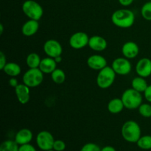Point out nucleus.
Listing matches in <instances>:
<instances>
[{"instance_id":"f257e3e1","label":"nucleus","mask_w":151,"mask_h":151,"mask_svg":"<svg viewBox=\"0 0 151 151\" xmlns=\"http://www.w3.org/2000/svg\"><path fill=\"white\" fill-rule=\"evenodd\" d=\"M111 22L115 26L119 28H130L135 22V15L129 9H119L112 13Z\"/></svg>"},{"instance_id":"f03ea898","label":"nucleus","mask_w":151,"mask_h":151,"mask_svg":"<svg viewBox=\"0 0 151 151\" xmlns=\"http://www.w3.org/2000/svg\"><path fill=\"white\" fill-rule=\"evenodd\" d=\"M121 134L124 139L130 143H137L142 137L139 125L134 120H128L122 125Z\"/></svg>"},{"instance_id":"7ed1b4c3","label":"nucleus","mask_w":151,"mask_h":151,"mask_svg":"<svg viewBox=\"0 0 151 151\" xmlns=\"http://www.w3.org/2000/svg\"><path fill=\"white\" fill-rule=\"evenodd\" d=\"M125 108L129 110H134L138 109L142 103V93L136 91L133 88L125 90L121 97Z\"/></svg>"},{"instance_id":"20e7f679","label":"nucleus","mask_w":151,"mask_h":151,"mask_svg":"<svg viewBox=\"0 0 151 151\" xmlns=\"http://www.w3.org/2000/svg\"><path fill=\"white\" fill-rule=\"evenodd\" d=\"M24 14L29 19L39 21L44 15L42 6L34 0H26L22 6Z\"/></svg>"},{"instance_id":"39448f33","label":"nucleus","mask_w":151,"mask_h":151,"mask_svg":"<svg viewBox=\"0 0 151 151\" xmlns=\"http://www.w3.org/2000/svg\"><path fill=\"white\" fill-rule=\"evenodd\" d=\"M116 72L111 66H106L99 71L97 76V85L102 89H106L111 86L116 79Z\"/></svg>"},{"instance_id":"423d86ee","label":"nucleus","mask_w":151,"mask_h":151,"mask_svg":"<svg viewBox=\"0 0 151 151\" xmlns=\"http://www.w3.org/2000/svg\"><path fill=\"white\" fill-rule=\"evenodd\" d=\"M23 83L29 88H35L42 83L44 81V73L39 68L29 69L22 77Z\"/></svg>"},{"instance_id":"0eeeda50","label":"nucleus","mask_w":151,"mask_h":151,"mask_svg":"<svg viewBox=\"0 0 151 151\" xmlns=\"http://www.w3.org/2000/svg\"><path fill=\"white\" fill-rule=\"evenodd\" d=\"M55 139L52 134L47 131H41L36 136V144L39 149L47 151L53 148Z\"/></svg>"},{"instance_id":"6e6552de","label":"nucleus","mask_w":151,"mask_h":151,"mask_svg":"<svg viewBox=\"0 0 151 151\" xmlns=\"http://www.w3.org/2000/svg\"><path fill=\"white\" fill-rule=\"evenodd\" d=\"M89 37L86 32H77L71 35L69 40V46L74 50H81L88 46Z\"/></svg>"},{"instance_id":"1a4fd4ad","label":"nucleus","mask_w":151,"mask_h":151,"mask_svg":"<svg viewBox=\"0 0 151 151\" xmlns=\"http://www.w3.org/2000/svg\"><path fill=\"white\" fill-rule=\"evenodd\" d=\"M43 50L48 57L52 58L60 56L63 52V47L61 44L55 39L47 40L43 46Z\"/></svg>"},{"instance_id":"9d476101","label":"nucleus","mask_w":151,"mask_h":151,"mask_svg":"<svg viewBox=\"0 0 151 151\" xmlns=\"http://www.w3.org/2000/svg\"><path fill=\"white\" fill-rule=\"evenodd\" d=\"M111 67L116 75H128L132 69L131 62L129 59L126 58H117L114 59L112 63Z\"/></svg>"},{"instance_id":"9b49d317","label":"nucleus","mask_w":151,"mask_h":151,"mask_svg":"<svg viewBox=\"0 0 151 151\" xmlns=\"http://www.w3.org/2000/svg\"><path fill=\"white\" fill-rule=\"evenodd\" d=\"M136 72L138 76L148 78L151 75V60L147 58L139 59L136 65Z\"/></svg>"},{"instance_id":"f8f14e48","label":"nucleus","mask_w":151,"mask_h":151,"mask_svg":"<svg viewBox=\"0 0 151 151\" xmlns=\"http://www.w3.org/2000/svg\"><path fill=\"white\" fill-rule=\"evenodd\" d=\"M107 60L100 55H92L87 59V65L93 70L100 71L107 66Z\"/></svg>"},{"instance_id":"ddd939ff","label":"nucleus","mask_w":151,"mask_h":151,"mask_svg":"<svg viewBox=\"0 0 151 151\" xmlns=\"http://www.w3.org/2000/svg\"><path fill=\"white\" fill-rule=\"evenodd\" d=\"M29 87L24 83H20L15 88V93L18 101L22 105H25L30 99V90Z\"/></svg>"},{"instance_id":"4468645a","label":"nucleus","mask_w":151,"mask_h":151,"mask_svg":"<svg viewBox=\"0 0 151 151\" xmlns=\"http://www.w3.org/2000/svg\"><path fill=\"white\" fill-rule=\"evenodd\" d=\"M139 47L137 43L134 41H127L122 45V53L125 58L128 59H134L139 55Z\"/></svg>"},{"instance_id":"2eb2a0df","label":"nucleus","mask_w":151,"mask_h":151,"mask_svg":"<svg viewBox=\"0 0 151 151\" xmlns=\"http://www.w3.org/2000/svg\"><path fill=\"white\" fill-rule=\"evenodd\" d=\"M88 46L95 52H103L106 50L108 42L106 39L100 35H93L90 37Z\"/></svg>"},{"instance_id":"dca6fc26","label":"nucleus","mask_w":151,"mask_h":151,"mask_svg":"<svg viewBox=\"0 0 151 151\" xmlns=\"http://www.w3.org/2000/svg\"><path fill=\"white\" fill-rule=\"evenodd\" d=\"M39 29V22L37 20L29 19L22 27V33L24 36L31 37L35 35Z\"/></svg>"},{"instance_id":"f3484780","label":"nucleus","mask_w":151,"mask_h":151,"mask_svg":"<svg viewBox=\"0 0 151 151\" xmlns=\"http://www.w3.org/2000/svg\"><path fill=\"white\" fill-rule=\"evenodd\" d=\"M33 138L32 131L28 128H22L15 136V141L19 145L29 144Z\"/></svg>"},{"instance_id":"a211bd4d","label":"nucleus","mask_w":151,"mask_h":151,"mask_svg":"<svg viewBox=\"0 0 151 151\" xmlns=\"http://www.w3.org/2000/svg\"><path fill=\"white\" fill-rule=\"evenodd\" d=\"M57 64L55 58L47 56L41 59L38 68L44 74H51L55 69H57Z\"/></svg>"},{"instance_id":"6ab92c4d","label":"nucleus","mask_w":151,"mask_h":151,"mask_svg":"<svg viewBox=\"0 0 151 151\" xmlns=\"http://www.w3.org/2000/svg\"><path fill=\"white\" fill-rule=\"evenodd\" d=\"M124 106L123 102L121 98H114L109 102L107 106L108 111L111 114H117L121 113L123 111Z\"/></svg>"},{"instance_id":"aec40b11","label":"nucleus","mask_w":151,"mask_h":151,"mask_svg":"<svg viewBox=\"0 0 151 151\" xmlns=\"http://www.w3.org/2000/svg\"><path fill=\"white\" fill-rule=\"evenodd\" d=\"M2 71L10 78H16L21 74L22 69L18 63L15 62H9L7 63Z\"/></svg>"},{"instance_id":"412c9836","label":"nucleus","mask_w":151,"mask_h":151,"mask_svg":"<svg viewBox=\"0 0 151 151\" xmlns=\"http://www.w3.org/2000/svg\"><path fill=\"white\" fill-rule=\"evenodd\" d=\"M131 86L136 91H139L140 93H144L145 90L147 89L148 84L146 81L145 78L142 77H136L131 81Z\"/></svg>"},{"instance_id":"4be33fe9","label":"nucleus","mask_w":151,"mask_h":151,"mask_svg":"<svg viewBox=\"0 0 151 151\" xmlns=\"http://www.w3.org/2000/svg\"><path fill=\"white\" fill-rule=\"evenodd\" d=\"M41 61V58L39 55L35 52H31L27 56L26 63L29 69H34V68L39 67L40 63Z\"/></svg>"},{"instance_id":"5701e85b","label":"nucleus","mask_w":151,"mask_h":151,"mask_svg":"<svg viewBox=\"0 0 151 151\" xmlns=\"http://www.w3.org/2000/svg\"><path fill=\"white\" fill-rule=\"evenodd\" d=\"M50 75L52 81L56 84H62L66 81V74L61 69L57 68Z\"/></svg>"},{"instance_id":"b1692460","label":"nucleus","mask_w":151,"mask_h":151,"mask_svg":"<svg viewBox=\"0 0 151 151\" xmlns=\"http://www.w3.org/2000/svg\"><path fill=\"white\" fill-rule=\"evenodd\" d=\"M19 146L15 140H5L0 146V151H19Z\"/></svg>"},{"instance_id":"393cba45","label":"nucleus","mask_w":151,"mask_h":151,"mask_svg":"<svg viewBox=\"0 0 151 151\" xmlns=\"http://www.w3.org/2000/svg\"><path fill=\"white\" fill-rule=\"evenodd\" d=\"M137 146L142 150H150L151 149V136H142L137 142Z\"/></svg>"},{"instance_id":"a878e982","label":"nucleus","mask_w":151,"mask_h":151,"mask_svg":"<svg viewBox=\"0 0 151 151\" xmlns=\"http://www.w3.org/2000/svg\"><path fill=\"white\" fill-rule=\"evenodd\" d=\"M139 114L145 118H151V105L149 103H142L138 108Z\"/></svg>"},{"instance_id":"bb28decb","label":"nucleus","mask_w":151,"mask_h":151,"mask_svg":"<svg viewBox=\"0 0 151 151\" xmlns=\"http://www.w3.org/2000/svg\"><path fill=\"white\" fill-rule=\"evenodd\" d=\"M141 14L144 19L151 21V1L143 4L141 8Z\"/></svg>"},{"instance_id":"cd10ccee","label":"nucleus","mask_w":151,"mask_h":151,"mask_svg":"<svg viewBox=\"0 0 151 151\" xmlns=\"http://www.w3.org/2000/svg\"><path fill=\"white\" fill-rule=\"evenodd\" d=\"M80 151H101V148L98 145L93 142H89L84 145Z\"/></svg>"},{"instance_id":"c85d7f7f","label":"nucleus","mask_w":151,"mask_h":151,"mask_svg":"<svg viewBox=\"0 0 151 151\" xmlns=\"http://www.w3.org/2000/svg\"><path fill=\"white\" fill-rule=\"evenodd\" d=\"M52 149L55 151H63L66 149V143L63 140H55Z\"/></svg>"},{"instance_id":"c756f323","label":"nucleus","mask_w":151,"mask_h":151,"mask_svg":"<svg viewBox=\"0 0 151 151\" xmlns=\"http://www.w3.org/2000/svg\"><path fill=\"white\" fill-rule=\"evenodd\" d=\"M19 151H37L33 145L29 144L19 145Z\"/></svg>"},{"instance_id":"7c9ffc66","label":"nucleus","mask_w":151,"mask_h":151,"mask_svg":"<svg viewBox=\"0 0 151 151\" xmlns=\"http://www.w3.org/2000/svg\"><path fill=\"white\" fill-rule=\"evenodd\" d=\"M7 58H6V55L2 51L0 52V69L3 70L5 65L7 64Z\"/></svg>"},{"instance_id":"2f4dec72","label":"nucleus","mask_w":151,"mask_h":151,"mask_svg":"<svg viewBox=\"0 0 151 151\" xmlns=\"http://www.w3.org/2000/svg\"><path fill=\"white\" fill-rule=\"evenodd\" d=\"M144 97L147 102L151 103V85H148L147 89L144 92Z\"/></svg>"},{"instance_id":"473e14b6","label":"nucleus","mask_w":151,"mask_h":151,"mask_svg":"<svg viewBox=\"0 0 151 151\" xmlns=\"http://www.w3.org/2000/svg\"><path fill=\"white\" fill-rule=\"evenodd\" d=\"M134 1V0H118L119 4L122 6H123V7H128V6H130L131 4H132Z\"/></svg>"},{"instance_id":"72a5a7b5","label":"nucleus","mask_w":151,"mask_h":151,"mask_svg":"<svg viewBox=\"0 0 151 151\" xmlns=\"http://www.w3.org/2000/svg\"><path fill=\"white\" fill-rule=\"evenodd\" d=\"M19 82H18V80L16 78H10L9 80V85L11 87L13 88H16L18 85H19Z\"/></svg>"},{"instance_id":"f704fd0d","label":"nucleus","mask_w":151,"mask_h":151,"mask_svg":"<svg viewBox=\"0 0 151 151\" xmlns=\"http://www.w3.org/2000/svg\"><path fill=\"white\" fill-rule=\"evenodd\" d=\"M101 151H116V150L112 146H105L101 148Z\"/></svg>"},{"instance_id":"c9c22d12","label":"nucleus","mask_w":151,"mask_h":151,"mask_svg":"<svg viewBox=\"0 0 151 151\" xmlns=\"http://www.w3.org/2000/svg\"><path fill=\"white\" fill-rule=\"evenodd\" d=\"M55 60L56 63H60V62L62 61V57H61V55H60V56H58V57L55 58Z\"/></svg>"},{"instance_id":"e433bc0d","label":"nucleus","mask_w":151,"mask_h":151,"mask_svg":"<svg viewBox=\"0 0 151 151\" xmlns=\"http://www.w3.org/2000/svg\"><path fill=\"white\" fill-rule=\"evenodd\" d=\"M3 31H4V26L2 24H0V35H2Z\"/></svg>"},{"instance_id":"4c0bfd02","label":"nucleus","mask_w":151,"mask_h":151,"mask_svg":"<svg viewBox=\"0 0 151 151\" xmlns=\"http://www.w3.org/2000/svg\"><path fill=\"white\" fill-rule=\"evenodd\" d=\"M47 151H55V150H53V149H52V150H47Z\"/></svg>"},{"instance_id":"58836bf2","label":"nucleus","mask_w":151,"mask_h":151,"mask_svg":"<svg viewBox=\"0 0 151 151\" xmlns=\"http://www.w3.org/2000/svg\"><path fill=\"white\" fill-rule=\"evenodd\" d=\"M150 119H151V118H150Z\"/></svg>"}]
</instances>
